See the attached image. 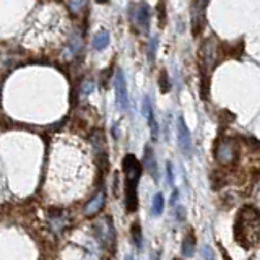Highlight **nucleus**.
<instances>
[{
	"label": "nucleus",
	"mask_w": 260,
	"mask_h": 260,
	"mask_svg": "<svg viewBox=\"0 0 260 260\" xmlns=\"http://www.w3.org/2000/svg\"><path fill=\"white\" fill-rule=\"evenodd\" d=\"M132 23L138 31L148 35L150 31V7L146 2H137L132 7Z\"/></svg>",
	"instance_id": "obj_3"
},
{
	"label": "nucleus",
	"mask_w": 260,
	"mask_h": 260,
	"mask_svg": "<svg viewBox=\"0 0 260 260\" xmlns=\"http://www.w3.org/2000/svg\"><path fill=\"white\" fill-rule=\"evenodd\" d=\"M86 2H88V0H70V2H69L70 12L72 13H80L86 7Z\"/></svg>",
	"instance_id": "obj_17"
},
{
	"label": "nucleus",
	"mask_w": 260,
	"mask_h": 260,
	"mask_svg": "<svg viewBox=\"0 0 260 260\" xmlns=\"http://www.w3.org/2000/svg\"><path fill=\"white\" fill-rule=\"evenodd\" d=\"M238 156V146L233 140L230 138H224L218 145H216V150H215V158L219 165H231V162L236 159Z\"/></svg>",
	"instance_id": "obj_4"
},
{
	"label": "nucleus",
	"mask_w": 260,
	"mask_h": 260,
	"mask_svg": "<svg viewBox=\"0 0 260 260\" xmlns=\"http://www.w3.org/2000/svg\"><path fill=\"white\" fill-rule=\"evenodd\" d=\"M143 166L146 168V173H148L154 181H159V174H158V162L156 158H154L153 148L148 145L145 146V154H143Z\"/></svg>",
	"instance_id": "obj_9"
},
{
	"label": "nucleus",
	"mask_w": 260,
	"mask_h": 260,
	"mask_svg": "<svg viewBox=\"0 0 260 260\" xmlns=\"http://www.w3.org/2000/svg\"><path fill=\"white\" fill-rule=\"evenodd\" d=\"M234 239L244 249L260 244V213L252 207H244L236 216Z\"/></svg>",
	"instance_id": "obj_1"
},
{
	"label": "nucleus",
	"mask_w": 260,
	"mask_h": 260,
	"mask_svg": "<svg viewBox=\"0 0 260 260\" xmlns=\"http://www.w3.org/2000/svg\"><path fill=\"white\" fill-rule=\"evenodd\" d=\"M114 89H116V103L117 108L120 111H127L128 109V93H127V83H125V77L122 70H117L116 78H114Z\"/></svg>",
	"instance_id": "obj_5"
},
{
	"label": "nucleus",
	"mask_w": 260,
	"mask_h": 260,
	"mask_svg": "<svg viewBox=\"0 0 260 260\" xmlns=\"http://www.w3.org/2000/svg\"><path fill=\"white\" fill-rule=\"evenodd\" d=\"M132 239L135 242V246L140 249L142 247V230H140V224L138 223L132 224Z\"/></svg>",
	"instance_id": "obj_16"
},
{
	"label": "nucleus",
	"mask_w": 260,
	"mask_h": 260,
	"mask_svg": "<svg viewBox=\"0 0 260 260\" xmlns=\"http://www.w3.org/2000/svg\"><path fill=\"white\" fill-rule=\"evenodd\" d=\"M143 116H145V119H146V120H148L150 132H151L153 140H156V138H158L159 128H158V122H156V119H154L153 106H151V101H150V98H148V96H145V100H143Z\"/></svg>",
	"instance_id": "obj_10"
},
{
	"label": "nucleus",
	"mask_w": 260,
	"mask_h": 260,
	"mask_svg": "<svg viewBox=\"0 0 260 260\" xmlns=\"http://www.w3.org/2000/svg\"><path fill=\"white\" fill-rule=\"evenodd\" d=\"M207 4L208 0H195L192 7V32L197 36L205 26V15H207Z\"/></svg>",
	"instance_id": "obj_6"
},
{
	"label": "nucleus",
	"mask_w": 260,
	"mask_h": 260,
	"mask_svg": "<svg viewBox=\"0 0 260 260\" xmlns=\"http://www.w3.org/2000/svg\"><path fill=\"white\" fill-rule=\"evenodd\" d=\"M168 182L173 185L174 182V177H173V166H171V162H168Z\"/></svg>",
	"instance_id": "obj_22"
},
{
	"label": "nucleus",
	"mask_w": 260,
	"mask_h": 260,
	"mask_svg": "<svg viewBox=\"0 0 260 260\" xmlns=\"http://www.w3.org/2000/svg\"><path fill=\"white\" fill-rule=\"evenodd\" d=\"M93 88H94V85L91 83V81H85V83H83V93H85V94L91 93V91H93Z\"/></svg>",
	"instance_id": "obj_21"
},
{
	"label": "nucleus",
	"mask_w": 260,
	"mask_h": 260,
	"mask_svg": "<svg viewBox=\"0 0 260 260\" xmlns=\"http://www.w3.org/2000/svg\"><path fill=\"white\" fill-rule=\"evenodd\" d=\"M158 20H159V26L162 28L166 24V8H165V0H159L158 2Z\"/></svg>",
	"instance_id": "obj_18"
},
{
	"label": "nucleus",
	"mask_w": 260,
	"mask_h": 260,
	"mask_svg": "<svg viewBox=\"0 0 260 260\" xmlns=\"http://www.w3.org/2000/svg\"><path fill=\"white\" fill-rule=\"evenodd\" d=\"M195 238H193V234L189 233L185 236V239L182 242V255L184 257H192L195 254Z\"/></svg>",
	"instance_id": "obj_12"
},
{
	"label": "nucleus",
	"mask_w": 260,
	"mask_h": 260,
	"mask_svg": "<svg viewBox=\"0 0 260 260\" xmlns=\"http://www.w3.org/2000/svg\"><path fill=\"white\" fill-rule=\"evenodd\" d=\"M156 46H158V39L156 38H153L150 41V47H148V57H150V60L153 62L154 60V52H156Z\"/></svg>",
	"instance_id": "obj_19"
},
{
	"label": "nucleus",
	"mask_w": 260,
	"mask_h": 260,
	"mask_svg": "<svg viewBox=\"0 0 260 260\" xmlns=\"http://www.w3.org/2000/svg\"><path fill=\"white\" fill-rule=\"evenodd\" d=\"M96 2H98V4H106L108 0H96Z\"/></svg>",
	"instance_id": "obj_23"
},
{
	"label": "nucleus",
	"mask_w": 260,
	"mask_h": 260,
	"mask_svg": "<svg viewBox=\"0 0 260 260\" xmlns=\"http://www.w3.org/2000/svg\"><path fill=\"white\" fill-rule=\"evenodd\" d=\"M202 255H203V258H205V260H215L213 252H211V249H210L208 246H203V249H202Z\"/></svg>",
	"instance_id": "obj_20"
},
{
	"label": "nucleus",
	"mask_w": 260,
	"mask_h": 260,
	"mask_svg": "<svg viewBox=\"0 0 260 260\" xmlns=\"http://www.w3.org/2000/svg\"><path fill=\"white\" fill-rule=\"evenodd\" d=\"M216 52H218L216 41H215L213 38L207 39L205 43H203L202 51H200V55H202V63L205 65L207 70L213 69V63L216 62Z\"/></svg>",
	"instance_id": "obj_8"
},
{
	"label": "nucleus",
	"mask_w": 260,
	"mask_h": 260,
	"mask_svg": "<svg viewBox=\"0 0 260 260\" xmlns=\"http://www.w3.org/2000/svg\"><path fill=\"white\" fill-rule=\"evenodd\" d=\"M125 260H134V257L132 255H125Z\"/></svg>",
	"instance_id": "obj_24"
},
{
	"label": "nucleus",
	"mask_w": 260,
	"mask_h": 260,
	"mask_svg": "<svg viewBox=\"0 0 260 260\" xmlns=\"http://www.w3.org/2000/svg\"><path fill=\"white\" fill-rule=\"evenodd\" d=\"M103 205H104V193H98L96 197L85 207V215L91 216V215L98 213V211L103 208Z\"/></svg>",
	"instance_id": "obj_11"
},
{
	"label": "nucleus",
	"mask_w": 260,
	"mask_h": 260,
	"mask_svg": "<svg viewBox=\"0 0 260 260\" xmlns=\"http://www.w3.org/2000/svg\"><path fill=\"white\" fill-rule=\"evenodd\" d=\"M162 210H165V197H162V193L158 192L156 195L153 197V205H151V213L154 216H158L162 213Z\"/></svg>",
	"instance_id": "obj_14"
},
{
	"label": "nucleus",
	"mask_w": 260,
	"mask_h": 260,
	"mask_svg": "<svg viewBox=\"0 0 260 260\" xmlns=\"http://www.w3.org/2000/svg\"><path fill=\"white\" fill-rule=\"evenodd\" d=\"M158 83H159V88H161V93H168L171 89V81H169V75L166 73V70H161Z\"/></svg>",
	"instance_id": "obj_15"
},
{
	"label": "nucleus",
	"mask_w": 260,
	"mask_h": 260,
	"mask_svg": "<svg viewBox=\"0 0 260 260\" xmlns=\"http://www.w3.org/2000/svg\"><path fill=\"white\" fill-rule=\"evenodd\" d=\"M122 169L125 174V207L128 213H134L138 208V182L142 177V165L134 154H127L122 161Z\"/></svg>",
	"instance_id": "obj_2"
},
{
	"label": "nucleus",
	"mask_w": 260,
	"mask_h": 260,
	"mask_svg": "<svg viewBox=\"0 0 260 260\" xmlns=\"http://www.w3.org/2000/svg\"><path fill=\"white\" fill-rule=\"evenodd\" d=\"M174 260H181V258H174Z\"/></svg>",
	"instance_id": "obj_25"
},
{
	"label": "nucleus",
	"mask_w": 260,
	"mask_h": 260,
	"mask_svg": "<svg viewBox=\"0 0 260 260\" xmlns=\"http://www.w3.org/2000/svg\"><path fill=\"white\" fill-rule=\"evenodd\" d=\"M177 143L181 151L185 154V156H190L192 154V138H190V132L189 127H187L184 117L177 119Z\"/></svg>",
	"instance_id": "obj_7"
},
{
	"label": "nucleus",
	"mask_w": 260,
	"mask_h": 260,
	"mask_svg": "<svg viewBox=\"0 0 260 260\" xmlns=\"http://www.w3.org/2000/svg\"><path fill=\"white\" fill-rule=\"evenodd\" d=\"M109 44V32L108 31H100L98 35L93 38V46L96 51H103Z\"/></svg>",
	"instance_id": "obj_13"
}]
</instances>
